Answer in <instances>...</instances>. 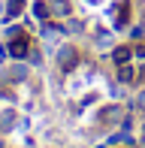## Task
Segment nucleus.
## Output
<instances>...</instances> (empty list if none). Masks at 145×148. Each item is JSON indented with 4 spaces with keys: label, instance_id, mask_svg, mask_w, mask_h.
Wrapping results in <instances>:
<instances>
[{
    "label": "nucleus",
    "instance_id": "1",
    "mask_svg": "<svg viewBox=\"0 0 145 148\" xmlns=\"http://www.w3.org/2000/svg\"><path fill=\"white\" fill-rule=\"evenodd\" d=\"M9 55L15 58V60H24V58L30 55V39H27V33L18 30V27L9 30Z\"/></svg>",
    "mask_w": 145,
    "mask_h": 148
},
{
    "label": "nucleus",
    "instance_id": "2",
    "mask_svg": "<svg viewBox=\"0 0 145 148\" xmlns=\"http://www.w3.org/2000/svg\"><path fill=\"white\" fill-rule=\"evenodd\" d=\"M55 58H57V66H61L64 73L76 70V60H79V55H76V49H72V45H61Z\"/></svg>",
    "mask_w": 145,
    "mask_h": 148
},
{
    "label": "nucleus",
    "instance_id": "3",
    "mask_svg": "<svg viewBox=\"0 0 145 148\" xmlns=\"http://www.w3.org/2000/svg\"><path fill=\"white\" fill-rule=\"evenodd\" d=\"M121 106H109V109H103L100 112V118H97V121H100V124H106V127H112V124H121Z\"/></svg>",
    "mask_w": 145,
    "mask_h": 148
},
{
    "label": "nucleus",
    "instance_id": "4",
    "mask_svg": "<svg viewBox=\"0 0 145 148\" xmlns=\"http://www.w3.org/2000/svg\"><path fill=\"white\" fill-rule=\"evenodd\" d=\"M49 9H51V18H67L70 15V0H51Z\"/></svg>",
    "mask_w": 145,
    "mask_h": 148
},
{
    "label": "nucleus",
    "instance_id": "5",
    "mask_svg": "<svg viewBox=\"0 0 145 148\" xmlns=\"http://www.w3.org/2000/svg\"><path fill=\"white\" fill-rule=\"evenodd\" d=\"M127 12H130L127 3L115 6V9H112V24H115V27H124V24H127Z\"/></svg>",
    "mask_w": 145,
    "mask_h": 148
},
{
    "label": "nucleus",
    "instance_id": "6",
    "mask_svg": "<svg viewBox=\"0 0 145 148\" xmlns=\"http://www.w3.org/2000/svg\"><path fill=\"white\" fill-rule=\"evenodd\" d=\"M115 66H121V64H130L133 60V45H121V49H115Z\"/></svg>",
    "mask_w": 145,
    "mask_h": 148
},
{
    "label": "nucleus",
    "instance_id": "7",
    "mask_svg": "<svg viewBox=\"0 0 145 148\" xmlns=\"http://www.w3.org/2000/svg\"><path fill=\"white\" fill-rule=\"evenodd\" d=\"M12 127H15V112L3 109V112H0V133H9Z\"/></svg>",
    "mask_w": 145,
    "mask_h": 148
},
{
    "label": "nucleus",
    "instance_id": "8",
    "mask_svg": "<svg viewBox=\"0 0 145 148\" xmlns=\"http://www.w3.org/2000/svg\"><path fill=\"white\" fill-rule=\"evenodd\" d=\"M34 18H36V21H49V18H51V9H49L45 0H36V3H34Z\"/></svg>",
    "mask_w": 145,
    "mask_h": 148
},
{
    "label": "nucleus",
    "instance_id": "9",
    "mask_svg": "<svg viewBox=\"0 0 145 148\" xmlns=\"http://www.w3.org/2000/svg\"><path fill=\"white\" fill-rule=\"evenodd\" d=\"M24 12V0H9V3H6V21H9V18H18Z\"/></svg>",
    "mask_w": 145,
    "mask_h": 148
},
{
    "label": "nucleus",
    "instance_id": "10",
    "mask_svg": "<svg viewBox=\"0 0 145 148\" xmlns=\"http://www.w3.org/2000/svg\"><path fill=\"white\" fill-rule=\"evenodd\" d=\"M133 79H136L133 60H130V64H121V66H118V82H133Z\"/></svg>",
    "mask_w": 145,
    "mask_h": 148
},
{
    "label": "nucleus",
    "instance_id": "11",
    "mask_svg": "<svg viewBox=\"0 0 145 148\" xmlns=\"http://www.w3.org/2000/svg\"><path fill=\"white\" fill-rule=\"evenodd\" d=\"M24 76H27V66H24V64H15V66L9 70V79H12V82H21Z\"/></svg>",
    "mask_w": 145,
    "mask_h": 148
},
{
    "label": "nucleus",
    "instance_id": "12",
    "mask_svg": "<svg viewBox=\"0 0 145 148\" xmlns=\"http://www.w3.org/2000/svg\"><path fill=\"white\" fill-rule=\"evenodd\" d=\"M112 42V33L109 30H97V49H109Z\"/></svg>",
    "mask_w": 145,
    "mask_h": 148
},
{
    "label": "nucleus",
    "instance_id": "13",
    "mask_svg": "<svg viewBox=\"0 0 145 148\" xmlns=\"http://www.w3.org/2000/svg\"><path fill=\"white\" fill-rule=\"evenodd\" d=\"M82 27H85L82 21H67V27H64V30H72V33H82Z\"/></svg>",
    "mask_w": 145,
    "mask_h": 148
},
{
    "label": "nucleus",
    "instance_id": "14",
    "mask_svg": "<svg viewBox=\"0 0 145 148\" xmlns=\"http://www.w3.org/2000/svg\"><path fill=\"white\" fill-rule=\"evenodd\" d=\"M136 109H139V112H145V91H139V94H136Z\"/></svg>",
    "mask_w": 145,
    "mask_h": 148
},
{
    "label": "nucleus",
    "instance_id": "15",
    "mask_svg": "<svg viewBox=\"0 0 145 148\" xmlns=\"http://www.w3.org/2000/svg\"><path fill=\"white\" fill-rule=\"evenodd\" d=\"M3 15H6V6H3V3H0V18H3Z\"/></svg>",
    "mask_w": 145,
    "mask_h": 148
}]
</instances>
